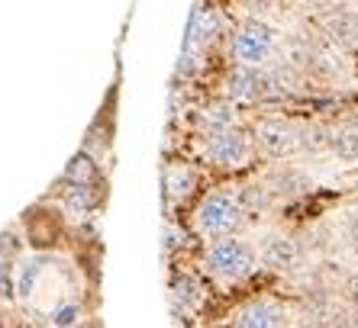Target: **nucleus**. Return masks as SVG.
<instances>
[{"mask_svg": "<svg viewBox=\"0 0 358 328\" xmlns=\"http://www.w3.org/2000/svg\"><path fill=\"white\" fill-rule=\"evenodd\" d=\"M249 225L245 213H242L239 193H236L233 184H223V187H213L210 193L194 203L191 213V232L200 241H213V238L223 235H236Z\"/></svg>", "mask_w": 358, "mask_h": 328, "instance_id": "1", "label": "nucleus"}, {"mask_svg": "<svg viewBox=\"0 0 358 328\" xmlns=\"http://www.w3.org/2000/svg\"><path fill=\"white\" fill-rule=\"evenodd\" d=\"M200 271L220 283H245L252 274L259 271V251L252 241L236 232L207 241L203 255H200Z\"/></svg>", "mask_w": 358, "mask_h": 328, "instance_id": "2", "label": "nucleus"}, {"mask_svg": "<svg viewBox=\"0 0 358 328\" xmlns=\"http://www.w3.org/2000/svg\"><path fill=\"white\" fill-rule=\"evenodd\" d=\"M281 29L271 26L262 17H245L226 42L229 61L233 65H252V68H268L281 55Z\"/></svg>", "mask_w": 358, "mask_h": 328, "instance_id": "3", "label": "nucleus"}, {"mask_svg": "<svg viewBox=\"0 0 358 328\" xmlns=\"http://www.w3.org/2000/svg\"><path fill=\"white\" fill-rule=\"evenodd\" d=\"M255 158H259V148L252 139V129H245L242 123L233 129L203 135V142H200V161L207 167H217V171H245L255 164Z\"/></svg>", "mask_w": 358, "mask_h": 328, "instance_id": "4", "label": "nucleus"}, {"mask_svg": "<svg viewBox=\"0 0 358 328\" xmlns=\"http://www.w3.org/2000/svg\"><path fill=\"white\" fill-rule=\"evenodd\" d=\"M223 97L233 103H265V100L284 97V87L278 84L271 68H252V65H233L223 77Z\"/></svg>", "mask_w": 358, "mask_h": 328, "instance_id": "5", "label": "nucleus"}, {"mask_svg": "<svg viewBox=\"0 0 358 328\" xmlns=\"http://www.w3.org/2000/svg\"><path fill=\"white\" fill-rule=\"evenodd\" d=\"M252 139L259 148V158L265 161H287L300 155V123L287 116H262L252 126Z\"/></svg>", "mask_w": 358, "mask_h": 328, "instance_id": "6", "label": "nucleus"}, {"mask_svg": "<svg viewBox=\"0 0 358 328\" xmlns=\"http://www.w3.org/2000/svg\"><path fill=\"white\" fill-rule=\"evenodd\" d=\"M255 251H259V267L278 274V277H291L307 267V248L300 238L287 235V232H265Z\"/></svg>", "mask_w": 358, "mask_h": 328, "instance_id": "7", "label": "nucleus"}, {"mask_svg": "<svg viewBox=\"0 0 358 328\" xmlns=\"http://www.w3.org/2000/svg\"><path fill=\"white\" fill-rule=\"evenodd\" d=\"M265 187L271 190V197L281 203H294V200H303L307 193H313V174L307 167L294 164L291 158L287 161H271L262 174Z\"/></svg>", "mask_w": 358, "mask_h": 328, "instance_id": "8", "label": "nucleus"}, {"mask_svg": "<svg viewBox=\"0 0 358 328\" xmlns=\"http://www.w3.org/2000/svg\"><path fill=\"white\" fill-rule=\"evenodd\" d=\"M317 29L342 52L358 49V7H352L345 0H336L329 7L317 10Z\"/></svg>", "mask_w": 358, "mask_h": 328, "instance_id": "9", "label": "nucleus"}, {"mask_svg": "<svg viewBox=\"0 0 358 328\" xmlns=\"http://www.w3.org/2000/svg\"><path fill=\"white\" fill-rule=\"evenodd\" d=\"M223 13H220V7H213V3H200L197 10H194L191 17V26H187V45H184V55H197L203 58V52L213 45L217 39H223Z\"/></svg>", "mask_w": 358, "mask_h": 328, "instance_id": "10", "label": "nucleus"}, {"mask_svg": "<svg viewBox=\"0 0 358 328\" xmlns=\"http://www.w3.org/2000/svg\"><path fill=\"white\" fill-rule=\"evenodd\" d=\"M233 325L242 328H281V325H291V312L287 306L278 303V299H252L245 303L239 312L233 315Z\"/></svg>", "mask_w": 358, "mask_h": 328, "instance_id": "11", "label": "nucleus"}, {"mask_svg": "<svg viewBox=\"0 0 358 328\" xmlns=\"http://www.w3.org/2000/svg\"><path fill=\"white\" fill-rule=\"evenodd\" d=\"M242 123L239 116V103H233L229 97H217L203 103V107L194 113V129L197 135H213V132H223V129H233V126Z\"/></svg>", "mask_w": 358, "mask_h": 328, "instance_id": "12", "label": "nucleus"}, {"mask_svg": "<svg viewBox=\"0 0 358 328\" xmlns=\"http://www.w3.org/2000/svg\"><path fill=\"white\" fill-rule=\"evenodd\" d=\"M236 193H239L242 213H245V222H249V225L268 219V216L278 209V200L271 197V190L265 187V181H262V177H252V181L236 184Z\"/></svg>", "mask_w": 358, "mask_h": 328, "instance_id": "13", "label": "nucleus"}, {"mask_svg": "<svg viewBox=\"0 0 358 328\" xmlns=\"http://www.w3.org/2000/svg\"><path fill=\"white\" fill-rule=\"evenodd\" d=\"M200 190V171L191 161H171L165 167V200L168 206H181Z\"/></svg>", "mask_w": 358, "mask_h": 328, "instance_id": "14", "label": "nucleus"}, {"mask_svg": "<svg viewBox=\"0 0 358 328\" xmlns=\"http://www.w3.org/2000/svg\"><path fill=\"white\" fill-rule=\"evenodd\" d=\"M326 155L342 164H358V119H342V123L329 126Z\"/></svg>", "mask_w": 358, "mask_h": 328, "instance_id": "15", "label": "nucleus"}, {"mask_svg": "<svg viewBox=\"0 0 358 328\" xmlns=\"http://www.w3.org/2000/svg\"><path fill=\"white\" fill-rule=\"evenodd\" d=\"M100 184H68L65 190V209L71 216H91L100 206Z\"/></svg>", "mask_w": 358, "mask_h": 328, "instance_id": "16", "label": "nucleus"}, {"mask_svg": "<svg viewBox=\"0 0 358 328\" xmlns=\"http://www.w3.org/2000/svg\"><path fill=\"white\" fill-rule=\"evenodd\" d=\"M65 184H100V164L97 158L84 148V151H78L75 158H71V164L65 167V177H62Z\"/></svg>", "mask_w": 358, "mask_h": 328, "instance_id": "17", "label": "nucleus"}, {"mask_svg": "<svg viewBox=\"0 0 358 328\" xmlns=\"http://www.w3.org/2000/svg\"><path fill=\"white\" fill-rule=\"evenodd\" d=\"M171 293L178 296V303L187 306V312H194L197 306H203V299H207V283L200 280V274H181V277L175 280Z\"/></svg>", "mask_w": 358, "mask_h": 328, "instance_id": "18", "label": "nucleus"}, {"mask_svg": "<svg viewBox=\"0 0 358 328\" xmlns=\"http://www.w3.org/2000/svg\"><path fill=\"white\" fill-rule=\"evenodd\" d=\"M329 148V126L320 119L300 123V155H326Z\"/></svg>", "mask_w": 358, "mask_h": 328, "instance_id": "19", "label": "nucleus"}, {"mask_svg": "<svg viewBox=\"0 0 358 328\" xmlns=\"http://www.w3.org/2000/svg\"><path fill=\"white\" fill-rule=\"evenodd\" d=\"M42 277V264L39 261H23L17 271V296L20 299H29L36 293V283Z\"/></svg>", "mask_w": 358, "mask_h": 328, "instance_id": "20", "label": "nucleus"}, {"mask_svg": "<svg viewBox=\"0 0 358 328\" xmlns=\"http://www.w3.org/2000/svg\"><path fill=\"white\" fill-rule=\"evenodd\" d=\"M81 319H84V309H81V303H75V299H65V303L55 306L49 315L52 325H78Z\"/></svg>", "mask_w": 358, "mask_h": 328, "instance_id": "21", "label": "nucleus"}, {"mask_svg": "<svg viewBox=\"0 0 358 328\" xmlns=\"http://www.w3.org/2000/svg\"><path fill=\"white\" fill-rule=\"evenodd\" d=\"M342 241H345V245L358 255V209L355 213H349L345 216V222H342Z\"/></svg>", "mask_w": 358, "mask_h": 328, "instance_id": "22", "label": "nucleus"}, {"mask_svg": "<svg viewBox=\"0 0 358 328\" xmlns=\"http://www.w3.org/2000/svg\"><path fill=\"white\" fill-rule=\"evenodd\" d=\"M342 293H345V299H349V303L358 309V271H352L349 277H345V283H342Z\"/></svg>", "mask_w": 358, "mask_h": 328, "instance_id": "23", "label": "nucleus"}, {"mask_svg": "<svg viewBox=\"0 0 358 328\" xmlns=\"http://www.w3.org/2000/svg\"><path fill=\"white\" fill-rule=\"evenodd\" d=\"M310 7H317V10H323V7H329V3H336V0H307Z\"/></svg>", "mask_w": 358, "mask_h": 328, "instance_id": "24", "label": "nucleus"}]
</instances>
